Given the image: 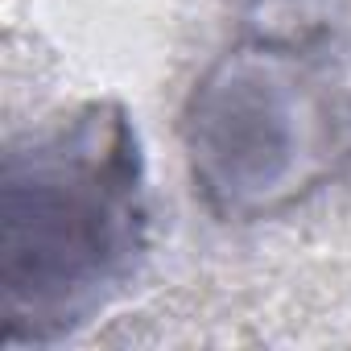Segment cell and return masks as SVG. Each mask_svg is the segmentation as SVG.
Masks as SVG:
<instances>
[{"instance_id":"cell-1","label":"cell","mask_w":351,"mask_h":351,"mask_svg":"<svg viewBox=\"0 0 351 351\" xmlns=\"http://www.w3.org/2000/svg\"><path fill=\"white\" fill-rule=\"evenodd\" d=\"M149 169L132 116L91 99L25 128L0 169L5 347H50L95 322L149 252Z\"/></svg>"},{"instance_id":"cell-2","label":"cell","mask_w":351,"mask_h":351,"mask_svg":"<svg viewBox=\"0 0 351 351\" xmlns=\"http://www.w3.org/2000/svg\"><path fill=\"white\" fill-rule=\"evenodd\" d=\"M182 149L215 219H273L351 157V95L306 42L248 38L191 87Z\"/></svg>"},{"instance_id":"cell-3","label":"cell","mask_w":351,"mask_h":351,"mask_svg":"<svg viewBox=\"0 0 351 351\" xmlns=\"http://www.w3.org/2000/svg\"><path fill=\"white\" fill-rule=\"evenodd\" d=\"M232 5L252 21L256 38L314 46L326 34L351 29V0H232Z\"/></svg>"}]
</instances>
